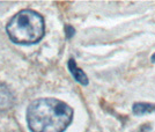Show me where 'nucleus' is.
Segmentation results:
<instances>
[{"label": "nucleus", "mask_w": 155, "mask_h": 132, "mask_svg": "<svg viewBox=\"0 0 155 132\" xmlns=\"http://www.w3.org/2000/svg\"><path fill=\"white\" fill-rule=\"evenodd\" d=\"M0 101L2 103L4 108L6 109L7 107H11V101H12V96H11V92L7 91V88L4 86H0Z\"/></svg>", "instance_id": "39448f33"}, {"label": "nucleus", "mask_w": 155, "mask_h": 132, "mask_svg": "<svg viewBox=\"0 0 155 132\" xmlns=\"http://www.w3.org/2000/svg\"><path fill=\"white\" fill-rule=\"evenodd\" d=\"M150 60H152L153 63H155V53L153 54V56H152V58H150Z\"/></svg>", "instance_id": "423d86ee"}, {"label": "nucleus", "mask_w": 155, "mask_h": 132, "mask_svg": "<svg viewBox=\"0 0 155 132\" xmlns=\"http://www.w3.org/2000/svg\"><path fill=\"white\" fill-rule=\"evenodd\" d=\"M6 30L9 38L16 44H35L44 36V19L32 9H23L9 20Z\"/></svg>", "instance_id": "f03ea898"}, {"label": "nucleus", "mask_w": 155, "mask_h": 132, "mask_svg": "<svg viewBox=\"0 0 155 132\" xmlns=\"http://www.w3.org/2000/svg\"><path fill=\"white\" fill-rule=\"evenodd\" d=\"M73 119V110L57 99H39L27 109V123L32 132H64Z\"/></svg>", "instance_id": "f257e3e1"}, {"label": "nucleus", "mask_w": 155, "mask_h": 132, "mask_svg": "<svg viewBox=\"0 0 155 132\" xmlns=\"http://www.w3.org/2000/svg\"><path fill=\"white\" fill-rule=\"evenodd\" d=\"M132 111L136 116H142L146 114H154L155 104L147 102H137L132 106Z\"/></svg>", "instance_id": "20e7f679"}, {"label": "nucleus", "mask_w": 155, "mask_h": 132, "mask_svg": "<svg viewBox=\"0 0 155 132\" xmlns=\"http://www.w3.org/2000/svg\"><path fill=\"white\" fill-rule=\"evenodd\" d=\"M67 66H68V70H70V72L71 74L73 75V78L75 79V81H78L79 84H81V85H88V77L86 75V73L77 65V63L74 61L73 59H70L68 60V63H67Z\"/></svg>", "instance_id": "7ed1b4c3"}]
</instances>
